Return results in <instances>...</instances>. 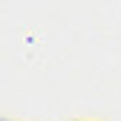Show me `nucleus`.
I'll return each mask as SVG.
<instances>
[]
</instances>
